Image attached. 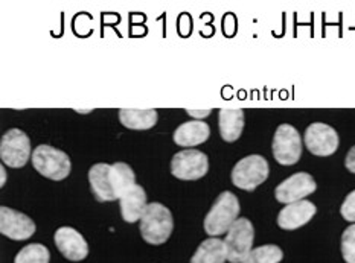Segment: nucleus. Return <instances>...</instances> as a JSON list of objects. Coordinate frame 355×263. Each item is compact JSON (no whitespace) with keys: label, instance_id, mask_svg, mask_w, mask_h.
Instances as JSON below:
<instances>
[{"label":"nucleus","instance_id":"nucleus-10","mask_svg":"<svg viewBox=\"0 0 355 263\" xmlns=\"http://www.w3.org/2000/svg\"><path fill=\"white\" fill-rule=\"evenodd\" d=\"M304 140L306 149L310 151L313 156L319 157L333 156L338 148V143H340L337 131L333 127L327 125V123L320 122L311 123V125L306 128Z\"/></svg>","mask_w":355,"mask_h":263},{"label":"nucleus","instance_id":"nucleus-12","mask_svg":"<svg viewBox=\"0 0 355 263\" xmlns=\"http://www.w3.org/2000/svg\"><path fill=\"white\" fill-rule=\"evenodd\" d=\"M35 222L28 215L12 210L10 207L0 208V231L12 241H26L35 233Z\"/></svg>","mask_w":355,"mask_h":263},{"label":"nucleus","instance_id":"nucleus-24","mask_svg":"<svg viewBox=\"0 0 355 263\" xmlns=\"http://www.w3.org/2000/svg\"><path fill=\"white\" fill-rule=\"evenodd\" d=\"M345 166H346V169H348L349 172L355 174V146H352V148L348 152V156H346Z\"/></svg>","mask_w":355,"mask_h":263},{"label":"nucleus","instance_id":"nucleus-16","mask_svg":"<svg viewBox=\"0 0 355 263\" xmlns=\"http://www.w3.org/2000/svg\"><path fill=\"white\" fill-rule=\"evenodd\" d=\"M211 136V128L203 120H189L182 123L174 131V142L175 145L183 146V148H194L197 145L205 143Z\"/></svg>","mask_w":355,"mask_h":263},{"label":"nucleus","instance_id":"nucleus-3","mask_svg":"<svg viewBox=\"0 0 355 263\" xmlns=\"http://www.w3.org/2000/svg\"><path fill=\"white\" fill-rule=\"evenodd\" d=\"M239 215V201L232 192H221L215 199L209 213L206 215L203 227L211 237H218L227 233Z\"/></svg>","mask_w":355,"mask_h":263},{"label":"nucleus","instance_id":"nucleus-5","mask_svg":"<svg viewBox=\"0 0 355 263\" xmlns=\"http://www.w3.org/2000/svg\"><path fill=\"white\" fill-rule=\"evenodd\" d=\"M270 174L268 161L258 156V154H253V156H247L241 158L232 169V183L236 188L243 190H254L264 183Z\"/></svg>","mask_w":355,"mask_h":263},{"label":"nucleus","instance_id":"nucleus-6","mask_svg":"<svg viewBox=\"0 0 355 263\" xmlns=\"http://www.w3.org/2000/svg\"><path fill=\"white\" fill-rule=\"evenodd\" d=\"M272 149L273 157L279 165H296L302 157V138H300L299 131L288 123H282L277 127L273 136Z\"/></svg>","mask_w":355,"mask_h":263},{"label":"nucleus","instance_id":"nucleus-26","mask_svg":"<svg viewBox=\"0 0 355 263\" xmlns=\"http://www.w3.org/2000/svg\"><path fill=\"white\" fill-rule=\"evenodd\" d=\"M0 175H2V178H0V185H5L6 183V172H5V166H0Z\"/></svg>","mask_w":355,"mask_h":263},{"label":"nucleus","instance_id":"nucleus-23","mask_svg":"<svg viewBox=\"0 0 355 263\" xmlns=\"http://www.w3.org/2000/svg\"><path fill=\"white\" fill-rule=\"evenodd\" d=\"M340 213L345 221L355 222V190H352L348 197L345 198L340 207Z\"/></svg>","mask_w":355,"mask_h":263},{"label":"nucleus","instance_id":"nucleus-27","mask_svg":"<svg viewBox=\"0 0 355 263\" xmlns=\"http://www.w3.org/2000/svg\"><path fill=\"white\" fill-rule=\"evenodd\" d=\"M76 113H83V114H89V113H92V108H89V110H81V108H76Z\"/></svg>","mask_w":355,"mask_h":263},{"label":"nucleus","instance_id":"nucleus-2","mask_svg":"<svg viewBox=\"0 0 355 263\" xmlns=\"http://www.w3.org/2000/svg\"><path fill=\"white\" fill-rule=\"evenodd\" d=\"M141 235L144 241L150 245L165 244L173 235L174 219L168 207L160 203H151L146 206L144 216L141 218Z\"/></svg>","mask_w":355,"mask_h":263},{"label":"nucleus","instance_id":"nucleus-22","mask_svg":"<svg viewBox=\"0 0 355 263\" xmlns=\"http://www.w3.org/2000/svg\"><path fill=\"white\" fill-rule=\"evenodd\" d=\"M342 256L346 263H355V224L343 231Z\"/></svg>","mask_w":355,"mask_h":263},{"label":"nucleus","instance_id":"nucleus-8","mask_svg":"<svg viewBox=\"0 0 355 263\" xmlns=\"http://www.w3.org/2000/svg\"><path fill=\"white\" fill-rule=\"evenodd\" d=\"M31 140L25 131L8 129L0 140V158L10 167H23L31 157Z\"/></svg>","mask_w":355,"mask_h":263},{"label":"nucleus","instance_id":"nucleus-21","mask_svg":"<svg viewBox=\"0 0 355 263\" xmlns=\"http://www.w3.org/2000/svg\"><path fill=\"white\" fill-rule=\"evenodd\" d=\"M51 253L42 244H29L25 248H21L14 263H49Z\"/></svg>","mask_w":355,"mask_h":263},{"label":"nucleus","instance_id":"nucleus-20","mask_svg":"<svg viewBox=\"0 0 355 263\" xmlns=\"http://www.w3.org/2000/svg\"><path fill=\"white\" fill-rule=\"evenodd\" d=\"M284 253L277 245H262L253 248L243 263H281Z\"/></svg>","mask_w":355,"mask_h":263},{"label":"nucleus","instance_id":"nucleus-14","mask_svg":"<svg viewBox=\"0 0 355 263\" xmlns=\"http://www.w3.org/2000/svg\"><path fill=\"white\" fill-rule=\"evenodd\" d=\"M315 213H318V207L311 201H297V203L288 204L282 208L277 215V226L282 230H296L306 226Z\"/></svg>","mask_w":355,"mask_h":263},{"label":"nucleus","instance_id":"nucleus-15","mask_svg":"<svg viewBox=\"0 0 355 263\" xmlns=\"http://www.w3.org/2000/svg\"><path fill=\"white\" fill-rule=\"evenodd\" d=\"M121 206V215L122 219L128 224H135L141 221L144 216V212L146 208V193L142 185L135 184L123 193L122 198L119 199Z\"/></svg>","mask_w":355,"mask_h":263},{"label":"nucleus","instance_id":"nucleus-19","mask_svg":"<svg viewBox=\"0 0 355 263\" xmlns=\"http://www.w3.org/2000/svg\"><path fill=\"white\" fill-rule=\"evenodd\" d=\"M119 120L128 129H151L157 123L156 110H119Z\"/></svg>","mask_w":355,"mask_h":263},{"label":"nucleus","instance_id":"nucleus-13","mask_svg":"<svg viewBox=\"0 0 355 263\" xmlns=\"http://www.w3.org/2000/svg\"><path fill=\"white\" fill-rule=\"evenodd\" d=\"M53 242L58 251L71 262H81L89 256V244L80 231L72 227H61L55 231Z\"/></svg>","mask_w":355,"mask_h":263},{"label":"nucleus","instance_id":"nucleus-11","mask_svg":"<svg viewBox=\"0 0 355 263\" xmlns=\"http://www.w3.org/2000/svg\"><path fill=\"white\" fill-rule=\"evenodd\" d=\"M318 184L314 178L306 172H297L288 176L275 189V197L282 204H293L297 201H302L308 195L315 192Z\"/></svg>","mask_w":355,"mask_h":263},{"label":"nucleus","instance_id":"nucleus-9","mask_svg":"<svg viewBox=\"0 0 355 263\" xmlns=\"http://www.w3.org/2000/svg\"><path fill=\"white\" fill-rule=\"evenodd\" d=\"M207 171H209V158L202 151L184 149L177 152L171 160V174L179 180H200Z\"/></svg>","mask_w":355,"mask_h":263},{"label":"nucleus","instance_id":"nucleus-18","mask_svg":"<svg viewBox=\"0 0 355 263\" xmlns=\"http://www.w3.org/2000/svg\"><path fill=\"white\" fill-rule=\"evenodd\" d=\"M227 251L225 241L218 237H209L198 245L192 254L189 263H226Z\"/></svg>","mask_w":355,"mask_h":263},{"label":"nucleus","instance_id":"nucleus-17","mask_svg":"<svg viewBox=\"0 0 355 263\" xmlns=\"http://www.w3.org/2000/svg\"><path fill=\"white\" fill-rule=\"evenodd\" d=\"M218 128L223 140L227 143L236 142L244 129V111L223 108L218 113Z\"/></svg>","mask_w":355,"mask_h":263},{"label":"nucleus","instance_id":"nucleus-25","mask_svg":"<svg viewBox=\"0 0 355 263\" xmlns=\"http://www.w3.org/2000/svg\"><path fill=\"white\" fill-rule=\"evenodd\" d=\"M187 113L189 116H192V118H196L197 120H202L205 118H207L212 113L211 108H207V110H187Z\"/></svg>","mask_w":355,"mask_h":263},{"label":"nucleus","instance_id":"nucleus-1","mask_svg":"<svg viewBox=\"0 0 355 263\" xmlns=\"http://www.w3.org/2000/svg\"><path fill=\"white\" fill-rule=\"evenodd\" d=\"M92 192L101 203L121 199L131 185L136 184L135 171L127 163H96L89 171Z\"/></svg>","mask_w":355,"mask_h":263},{"label":"nucleus","instance_id":"nucleus-4","mask_svg":"<svg viewBox=\"0 0 355 263\" xmlns=\"http://www.w3.org/2000/svg\"><path fill=\"white\" fill-rule=\"evenodd\" d=\"M33 165L35 171L53 181H61L72 171V161L66 152L49 145L37 146L33 152Z\"/></svg>","mask_w":355,"mask_h":263},{"label":"nucleus","instance_id":"nucleus-7","mask_svg":"<svg viewBox=\"0 0 355 263\" xmlns=\"http://www.w3.org/2000/svg\"><path fill=\"white\" fill-rule=\"evenodd\" d=\"M253 241L254 228L252 222L247 218H238L227 231V236L225 239L227 260L230 263H243V260L253 250Z\"/></svg>","mask_w":355,"mask_h":263}]
</instances>
